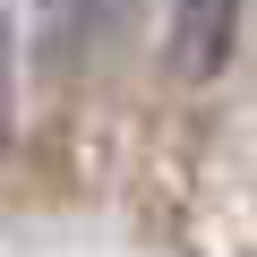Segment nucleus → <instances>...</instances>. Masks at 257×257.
Here are the masks:
<instances>
[{
	"label": "nucleus",
	"mask_w": 257,
	"mask_h": 257,
	"mask_svg": "<svg viewBox=\"0 0 257 257\" xmlns=\"http://www.w3.org/2000/svg\"><path fill=\"white\" fill-rule=\"evenodd\" d=\"M240 26V0H172V69L180 77H214Z\"/></svg>",
	"instance_id": "obj_1"
}]
</instances>
